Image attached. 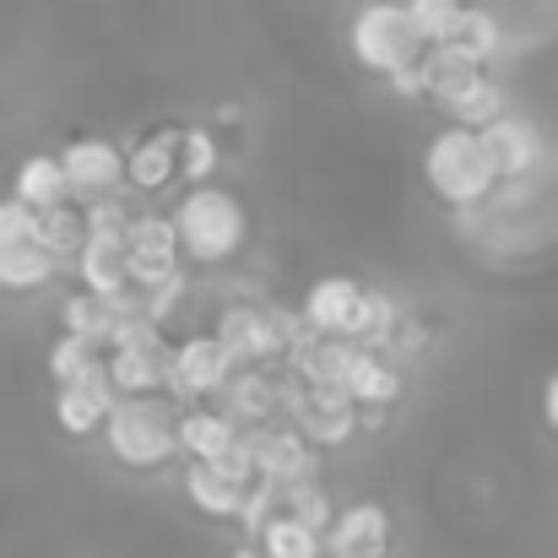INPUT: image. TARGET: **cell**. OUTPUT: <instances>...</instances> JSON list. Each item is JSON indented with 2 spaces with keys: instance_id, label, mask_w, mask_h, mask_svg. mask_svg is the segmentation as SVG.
Wrapping results in <instances>:
<instances>
[{
  "instance_id": "8",
  "label": "cell",
  "mask_w": 558,
  "mask_h": 558,
  "mask_svg": "<svg viewBox=\"0 0 558 558\" xmlns=\"http://www.w3.org/2000/svg\"><path fill=\"white\" fill-rule=\"evenodd\" d=\"M293 428H299L315 450H331V445H348V439L364 428V417H359V407L348 401V390H337V385H304V396H299V407H293Z\"/></svg>"
},
{
  "instance_id": "15",
  "label": "cell",
  "mask_w": 558,
  "mask_h": 558,
  "mask_svg": "<svg viewBox=\"0 0 558 558\" xmlns=\"http://www.w3.org/2000/svg\"><path fill=\"white\" fill-rule=\"evenodd\" d=\"M114 407V385H109V369L93 374V379H76V385H60L54 390V423L76 439L87 434H104V417Z\"/></svg>"
},
{
  "instance_id": "20",
  "label": "cell",
  "mask_w": 558,
  "mask_h": 558,
  "mask_svg": "<svg viewBox=\"0 0 558 558\" xmlns=\"http://www.w3.org/2000/svg\"><path fill=\"white\" fill-rule=\"evenodd\" d=\"M217 396H222V412H228L239 428H244V423L260 428V423L277 417V379L266 369H233Z\"/></svg>"
},
{
  "instance_id": "34",
  "label": "cell",
  "mask_w": 558,
  "mask_h": 558,
  "mask_svg": "<svg viewBox=\"0 0 558 558\" xmlns=\"http://www.w3.org/2000/svg\"><path fill=\"white\" fill-rule=\"evenodd\" d=\"M233 558H266V554H260V548H250V543H244V548H239V554H233Z\"/></svg>"
},
{
  "instance_id": "33",
  "label": "cell",
  "mask_w": 558,
  "mask_h": 558,
  "mask_svg": "<svg viewBox=\"0 0 558 558\" xmlns=\"http://www.w3.org/2000/svg\"><path fill=\"white\" fill-rule=\"evenodd\" d=\"M543 417H548V423L558 428V374L548 379V390H543Z\"/></svg>"
},
{
  "instance_id": "3",
  "label": "cell",
  "mask_w": 558,
  "mask_h": 558,
  "mask_svg": "<svg viewBox=\"0 0 558 558\" xmlns=\"http://www.w3.org/2000/svg\"><path fill=\"white\" fill-rule=\"evenodd\" d=\"M423 180H428V190H434L439 201H450V206H477L488 190L499 185V174H494V163H488L477 131H466V125H450V131H439V136L428 142V153H423Z\"/></svg>"
},
{
  "instance_id": "28",
  "label": "cell",
  "mask_w": 558,
  "mask_h": 558,
  "mask_svg": "<svg viewBox=\"0 0 558 558\" xmlns=\"http://www.w3.org/2000/svg\"><path fill=\"white\" fill-rule=\"evenodd\" d=\"M401 5H407V22H412V33H417L423 49L450 44V33H456V22L466 11V0H401Z\"/></svg>"
},
{
  "instance_id": "21",
  "label": "cell",
  "mask_w": 558,
  "mask_h": 558,
  "mask_svg": "<svg viewBox=\"0 0 558 558\" xmlns=\"http://www.w3.org/2000/svg\"><path fill=\"white\" fill-rule=\"evenodd\" d=\"M11 195H16L22 206H33V211L60 206V201L71 195V190H65V169H60V158H44V153L22 158V163H16V180H11Z\"/></svg>"
},
{
  "instance_id": "16",
  "label": "cell",
  "mask_w": 558,
  "mask_h": 558,
  "mask_svg": "<svg viewBox=\"0 0 558 558\" xmlns=\"http://www.w3.org/2000/svg\"><path fill=\"white\" fill-rule=\"evenodd\" d=\"M87 293H125L131 288V255H125V233H87L76 250V266Z\"/></svg>"
},
{
  "instance_id": "18",
  "label": "cell",
  "mask_w": 558,
  "mask_h": 558,
  "mask_svg": "<svg viewBox=\"0 0 558 558\" xmlns=\"http://www.w3.org/2000/svg\"><path fill=\"white\" fill-rule=\"evenodd\" d=\"M239 423L222 412V407H190L174 417V439H180V450H185L190 461H217V456H228L233 445H239Z\"/></svg>"
},
{
  "instance_id": "1",
  "label": "cell",
  "mask_w": 558,
  "mask_h": 558,
  "mask_svg": "<svg viewBox=\"0 0 558 558\" xmlns=\"http://www.w3.org/2000/svg\"><path fill=\"white\" fill-rule=\"evenodd\" d=\"M174 233H180V255L195 260V266H222L239 255L250 222H244V206L233 190H217L211 180L195 185L174 206Z\"/></svg>"
},
{
  "instance_id": "26",
  "label": "cell",
  "mask_w": 558,
  "mask_h": 558,
  "mask_svg": "<svg viewBox=\"0 0 558 558\" xmlns=\"http://www.w3.org/2000/svg\"><path fill=\"white\" fill-rule=\"evenodd\" d=\"M38 239H44V250L54 255V266L60 271H71L76 266V250H82V239H87V228H82V211L76 206H49V211H38Z\"/></svg>"
},
{
  "instance_id": "30",
  "label": "cell",
  "mask_w": 558,
  "mask_h": 558,
  "mask_svg": "<svg viewBox=\"0 0 558 558\" xmlns=\"http://www.w3.org/2000/svg\"><path fill=\"white\" fill-rule=\"evenodd\" d=\"M217 163H222L217 136L206 125H180V174H185L190 185H206L217 174Z\"/></svg>"
},
{
  "instance_id": "12",
  "label": "cell",
  "mask_w": 558,
  "mask_h": 558,
  "mask_svg": "<svg viewBox=\"0 0 558 558\" xmlns=\"http://www.w3.org/2000/svg\"><path fill=\"white\" fill-rule=\"evenodd\" d=\"M359 304H364V282H359V277H342V271H331V277L310 282L299 320H304L315 337H348V331H353V315H359Z\"/></svg>"
},
{
  "instance_id": "22",
  "label": "cell",
  "mask_w": 558,
  "mask_h": 558,
  "mask_svg": "<svg viewBox=\"0 0 558 558\" xmlns=\"http://www.w3.org/2000/svg\"><path fill=\"white\" fill-rule=\"evenodd\" d=\"M255 548L266 558H326V532H315V526H304V521H293V515L277 510V515L260 526Z\"/></svg>"
},
{
  "instance_id": "23",
  "label": "cell",
  "mask_w": 558,
  "mask_h": 558,
  "mask_svg": "<svg viewBox=\"0 0 558 558\" xmlns=\"http://www.w3.org/2000/svg\"><path fill=\"white\" fill-rule=\"evenodd\" d=\"M60 326L71 331V337H87L93 348H104L109 353V331H114V304L104 299V293H71L65 304H60Z\"/></svg>"
},
{
  "instance_id": "17",
  "label": "cell",
  "mask_w": 558,
  "mask_h": 558,
  "mask_svg": "<svg viewBox=\"0 0 558 558\" xmlns=\"http://www.w3.org/2000/svg\"><path fill=\"white\" fill-rule=\"evenodd\" d=\"M104 369H109L114 396H158L169 385V342H158V348H109Z\"/></svg>"
},
{
  "instance_id": "14",
  "label": "cell",
  "mask_w": 558,
  "mask_h": 558,
  "mask_svg": "<svg viewBox=\"0 0 558 558\" xmlns=\"http://www.w3.org/2000/svg\"><path fill=\"white\" fill-rule=\"evenodd\" d=\"M342 390H348V401H353L359 412H385L390 401H401L407 379H401V369H396L390 353L359 348L353 364H348V374H342Z\"/></svg>"
},
{
  "instance_id": "32",
  "label": "cell",
  "mask_w": 558,
  "mask_h": 558,
  "mask_svg": "<svg viewBox=\"0 0 558 558\" xmlns=\"http://www.w3.org/2000/svg\"><path fill=\"white\" fill-rule=\"evenodd\" d=\"M385 82H390V87H396L401 98H428V71H423V54H417L412 65H401V71H390Z\"/></svg>"
},
{
  "instance_id": "13",
  "label": "cell",
  "mask_w": 558,
  "mask_h": 558,
  "mask_svg": "<svg viewBox=\"0 0 558 558\" xmlns=\"http://www.w3.org/2000/svg\"><path fill=\"white\" fill-rule=\"evenodd\" d=\"M385 548H390V510H379L374 499L348 505L326 532V554L337 558H385Z\"/></svg>"
},
{
  "instance_id": "27",
  "label": "cell",
  "mask_w": 558,
  "mask_h": 558,
  "mask_svg": "<svg viewBox=\"0 0 558 558\" xmlns=\"http://www.w3.org/2000/svg\"><path fill=\"white\" fill-rule=\"evenodd\" d=\"M93 374H104V348H93L87 337H60L54 348H49V379L54 385H76V379H93Z\"/></svg>"
},
{
  "instance_id": "9",
  "label": "cell",
  "mask_w": 558,
  "mask_h": 558,
  "mask_svg": "<svg viewBox=\"0 0 558 558\" xmlns=\"http://www.w3.org/2000/svg\"><path fill=\"white\" fill-rule=\"evenodd\" d=\"M477 142H483V153H488V163H494L499 180H526L543 163V131L526 114H510L505 109L499 120H488L477 131Z\"/></svg>"
},
{
  "instance_id": "29",
  "label": "cell",
  "mask_w": 558,
  "mask_h": 558,
  "mask_svg": "<svg viewBox=\"0 0 558 558\" xmlns=\"http://www.w3.org/2000/svg\"><path fill=\"white\" fill-rule=\"evenodd\" d=\"M277 505H282V515H293V521H304V526H315V532H331V521H337V505L326 499V488H320L315 477L277 488Z\"/></svg>"
},
{
  "instance_id": "4",
  "label": "cell",
  "mask_w": 558,
  "mask_h": 558,
  "mask_svg": "<svg viewBox=\"0 0 558 558\" xmlns=\"http://www.w3.org/2000/svg\"><path fill=\"white\" fill-rule=\"evenodd\" d=\"M104 439L125 466H163L180 439H174V412L158 396H114L104 417Z\"/></svg>"
},
{
  "instance_id": "31",
  "label": "cell",
  "mask_w": 558,
  "mask_h": 558,
  "mask_svg": "<svg viewBox=\"0 0 558 558\" xmlns=\"http://www.w3.org/2000/svg\"><path fill=\"white\" fill-rule=\"evenodd\" d=\"M277 510H282V505H277V488L255 477V483L244 488V505H239V515H233V521H239V526H244L250 537H260V526H266V521H271Z\"/></svg>"
},
{
  "instance_id": "25",
  "label": "cell",
  "mask_w": 558,
  "mask_h": 558,
  "mask_svg": "<svg viewBox=\"0 0 558 558\" xmlns=\"http://www.w3.org/2000/svg\"><path fill=\"white\" fill-rule=\"evenodd\" d=\"M445 114H450L456 125H466V131H483L488 120H499V114H505V87H499L494 76H483V71H477V76H472V82L445 104Z\"/></svg>"
},
{
  "instance_id": "2",
  "label": "cell",
  "mask_w": 558,
  "mask_h": 558,
  "mask_svg": "<svg viewBox=\"0 0 558 558\" xmlns=\"http://www.w3.org/2000/svg\"><path fill=\"white\" fill-rule=\"evenodd\" d=\"M211 337L228 348L233 369H266L271 359H288L310 326L288 310H271V304H228L211 326Z\"/></svg>"
},
{
  "instance_id": "5",
  "label": "cell",
  "mask_w": 558,
  "mask_h": 558,
  "mask_svg": "<svg viewBox=\"0 0 558 558\" xmlns=\"http://www.w3.org/2000/svg\"><path fill=\"white\" fill-rule=\"evenodd\" d=\"M49 277H60V266L38 239V211L22 206L16 195L0 201V288L5 293H33Z\"/></svg>"
},
{
  "instance_id": "35",
  "label": "cell",
  "mask_w": 558,
  "mask_h": 558,
  "mask_svg": "<svg viewBox=\"0 0 558 558\" xmlns=\"http://www.w3.org/2000/svg\"><path fill=\"white\" fill-rule=\"evenodd\" d=\"M326 558H337V554H326Z\"/></svg>"
},
{
  "instance_id": "7",
  "label": "cell",
  "mask_w": 558,
  "mask_h": 558,
  "mask_svg": "<svg viewBox=\"0 0 558 558\" xmlns=\"http://www.w3.org/2000/svg\"><path fill=\"white\" fill-rule=\"evenodd\" d=\"M228 374H233L228 348L206 331V337H185L180 348H169V385L163 390H174L185 401H206L228 385Z\"/></svg>"
},
{
  "instance_id": "24",
  "label": "cell",
  "mask_w": 558,
  "mask_h": 558,
  "mask_svg": "<svg viewBox=\"0 0 558 558\" xmlns=\"http://www.w3.org/2000/svg\"><path fill=\"white\" fill-rule=\"evenodd\" d=\"M450 49H456V54H466L472 65H488V60L505 49V27H499V16H494V11L466 5V11H461V22H456V33H450Z\"/></svg>"
},
{
  "instance_id": "11",
  "label": "cell",
  "mask_w": 558,
  "mask_h": 558,
  "mask_svg": "<svg viewBox=\"0 0 558 558\" xmlns=\"http://www.w3.org/2000/svg\"><path fill=\"white\" fill-rule=\"evenodd\" d=\"M60 169H65V190L93 201V195H109V190L125 180V153L104 136H82L60 153Z\"/></svg>"
},
{
  "instance_id": "19",
  "label": "cell",
  "mask_w": 558,
  "mask_h": 558,
  "mask_svg": "<svg viewBox=\"0 0 558 558\" xmlns=\"http://www.w3.org/2000/svg\"><path fill=\"white\" fill-rule=\"evenodd\" d=\"M180 174V125H169V131H153V136H142L131 153H125V180L136 190H163L169 180Z\"/></svg>"
},
{
  "instance_id": "6",
  "label": "cell",
  "mask_w": 558,
  "mask_h": 558,
  "mask_svg": "<svg viewBox=\"0 0 558 558\" xmlns=\"http://www.w3.org/2000/svg\"><path fill=\"white\" fill-rule=\"evenodd\" d=\"M353 54L374 76H390V71H401V65H412L423 54V44H417L401 0H369L353 16Z\"/></svg>"
},
{
  "instance_id": "10",
  "label": "cell",
  "mask_w": 558,
  "mask_h": 558,
  "mask_svg": "<svg viewBox=\"0 0 558 558\" xmlns=\"http://www.w3.org/2000/svg\"><path fill=\"white\" fill-rule=\"evenodd\" d=\"M250 450H255V477L271 483V488L315 477V445L299 428H266L260 423V428H250Z\"/></svg>"
}]
</instances>
